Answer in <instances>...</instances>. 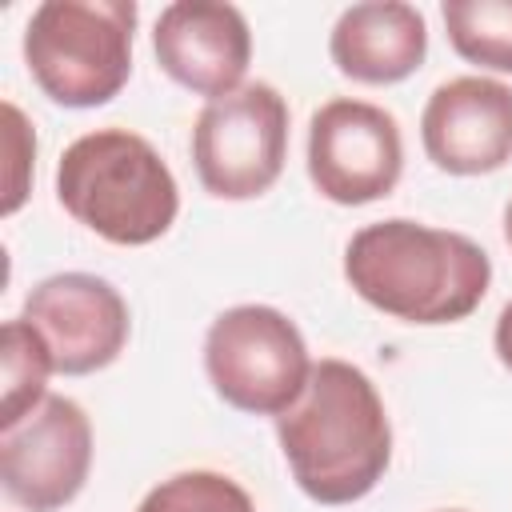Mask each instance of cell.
Wrapping results in <instances>:
<instances>
[{
    "mask_svg": "<svg viewBox=\"0 0 512 512\" xmlns=\"http://www.w3.org/2000/svg\"><path fill=\"white\" fill-rule=\"evenodd\" d=\"M276 440L296 488L328 508L364 500L392 464V420L364 368L324 356L300 400L276 416Z\"/></svg>",
    "mask_w": 512,
    "mask_h": 512,
    "instance_id": "1",
    "label": "cell"
},
{
    "mask_svg": "<svg viewBox=\"0 0 512 512\" xmlns=\"http://www.w3.org/2000/svg\"><path fill=\"white\" fill-rule=\"evenodd\" d=\"M344 280L376 312L436 328L468 320L480 308L492 260L464 232L388 216L352 232L344 244Z\"/></svg>",
    "mask_w": 512,
    "mask_h": 512,
    "instance_id": "2",
    "label": "cell"
},
{
    "mask_svg": "<svg viewBox=\"0 0 512 512\" xmlns=\"http://www.w3.org/2000/svg\"><path fill=\"white\" fill-rule=\"evenodd\" d=\"M60 208L108 244L140 248L160 240L180 216V184L164 156L128 128L76 136L56 164Z\"/></svg>",
    "mask_w": 512,
    "mask_h": 512,
    "instance_id": "3",
    "label": "cell"
},
{
    "mask_svg": "<svg viewBox=\"0 0 512 512\" xmlns=\"http://www.w3.org/2000/svg\"><path fill=\"white\" fill-rule=\"evenodd\" d=\"M136 0H44L24 24V64L60 108H100L132 76Z\"/></svg>",
    "mask_w": 512,
    "mask_h": 512,
    "instance_id": "4",
    "label": "cell"
},
{
    "mask_svg": "<svg viewBox=\"0 0 512 512\" xmlns=\"http://www.w3.org/2000/svg\"><path fill=\"white\" fill-rule=\"evenodd\" d=\"M204 372L228 408L276 420L300 400L312 376V356L296 320L280 308L236 304L204 332Z\"/></svg>",
    "mask_w": 512,
    "mask_h": 512,
    "instance_id": "5",
    "label": "cell"
},
{
    "mask_svg": "<svg viewBox=\"0 0 512 512\" xmlns=\"http://www.w3.org/2000/svg\"><path fill=\"white\" fill-rule=\"evenodd\" d=\"M288 160V100L252 80L208 100L192 124V168L216 200L264 196Z\"/></svg>",
    "mask_w": 512,
    "mask_h": 512,
    "instance_id": "6",
    "label": "cell"
},
{
    "mask_svg": "<svg viewBox=\"0 0 512 512\" xmlns=\"http://www.w3.org/2000/svg\"><path fill=\"white\" fill-rule=\"evenodd\" d=\"M404 176V136L388 108L336 96L308 120V180L344 208L392 196Z\"/></svg>",
    "mask_w": 512,
    "mask_h": 512,
    "instance_id": "7",
    "label": "cell"
},
{
    "mask_svg": "<svg viewBox=\"0 0 512 512\" xmlns=\"http://www.w3.org/2000/svg\"><path fill=\"white\" fill-rule=\"evenodd\" d=\"M92 472V420L72 396H48L0 432V488L24 512H60Z\"/></svg>",
    "mask_w": 512,
    "mask_h": 512,
    "instance_id": "8",
    "label": "cell"
},
{
    "mask_svg": "<svg viewBox=\"0 0 512 512\" xmlns=\"http://www.w3.org/2000/svg\"><path fill=\"white\" fill-rule=\"evenodd\" d=\"M52 352L60 376H92L120 360L132 312L116 284L96 272H56L24 296L20 312Z\"/></svg>",
    "mask_w": 512,
    "mask_h": 512,
    "instance_id": "9",
    "label": "cell"
},
{
    "mask_svg": "<svg viewBox=\"0 0 512 512\" xmlns=\"http://www.w3.org/2000/svg\"><path fill=\"white\" fill-rule=\"evenodd\" d=\"M152 56L160 72L192 96L220 100L244 88L252 64V28L236 4L176 0L152 24Z\"/></svg>",
    "mask_w": 512,
    "mask_h": 512,
    "instance_id": "10",
    "label": "cell"
},
{
    "mask_svg": "<svg viewBox=\"0 0 512 512\" xmlns=\"http://www.w3.org/2000/svg\"><path fill=\"white\" fill-rule=\"evenodd\" d=\"M428 160L448 176H488L512 160V84L496 76H452L420 112Z\"/></svg>",
    "mask_w": 512,
    "mask_h": 512,
    "instance_id": "11",
    "label": "cell"
},
{
    "mask_svg": "<svg viewBox=\"0 0 512 512\" xmlns=\"http://www.w3.org/2000/svg\"><path fill=\"white\" fill-rule=\"evenodd\" d=\"M328 56L340 76L356 84H400L428 56L424 12L404 0H364L336 16L328 32Z\"/></svg>",
    "mask_w": 512,
    "mask_h": 512,
    "instance_id": "12",
    "label": "cell"
},
{
    "mask_svg": "<svg viewBox=\"0 0 512 512\" xmlns=\"http://www.w3.org/2000/svg\"><path fill=\"white\" fill-rule=\"evenodd\" d=\"M0 364H4V400H0V432H4L48 400V376L56 368H52L48 344L24 316L4 320Z\"/></svg>",
    "mask_w": 512,
    "mask_h": 512,
    "instance_id": "13",
    "label": "cell"
},
{
    "mask_svg": "<svg viewBox=\"0 0 512 512\" xmlns=\"http://www.w3.org/2000/svg\"><path fill=\"white\" fill-rule=\"evenodd\" d=\"M440 16L460 60L512 76V0H444Z\"/></svg>",
    "mask_w": 512,
    "mask_h": 512,
    "instance_id": "14",
    "label": "cell"
},
{
    "mask_svg": "<svg viewBox=\"0 0 512 512\" xmlns=\"http://www.w3.org/2000/svg\"><path fill=\"white\" fill-rule=\"evenodd\" d=\"M136 512H256L244 484L212 468H184L144 492Z\"/></svg>",
    "mask_w": 512,
    "mask_h": 512,
    "instance_id": "15",
    "label": "cell"
},
{
    "mask_svg": "<svg viewBox=\"0 0 512 512\" xmlns=\"http://www.w3.org/2000/svg\"><path fill=\"white\" fill-rule=\"evenodd\" d=\"M4 148H8V192H4V216L20 212V204L28 200V184H32V164H36V132L28 128L24 112L4 100Z\"/></svg>",
    "mask_w": 512,
    "mask_h": 512,
    "instance_id": "16",
    "label": "cell"
},
{
    "mask_svg": "<svg viewBox=\"0 0 512 512\" xmlns=\"http://www.w3.org/2000/svg\"><path fill=\"white\" fill-rule=\"evenodd\" d=\"M492 348H496V360L512 372V300L500 308L496 316V328H492Z\"/></svg>",
    "mask_w": 512,
    "mask_h": 512,
    "instance_id": "17",
    "label": "cell"
},
{
    "mask_svg": "<svg viewBox=\"0 0 512 512\" xmlns=\"http://www.w3.org/2000/svg\"><path fill=\"white\" fill-rule=\"evenodd\" d=\"M504 240H508V248H512V200L504 204Z\"/></svg>",
    "mask_w": 512,
    "mask_h": 512,
    "instance_id": "18",
    "label": "cell"
},
{
    "mask_svg": "<svg viewBox=\"0 0 512 512\" xmlns=\"http://www.w3.org/2000/svg\"><path fill=\"white\" fill-rule=\"evenodd\" d=\"M436 512H464V508H436Z\"/></svg>",
    "mask_w": 512,
    "mask_h": 512,
    "instance_id": "19",
    "label": "cell"
}]
</instances>
